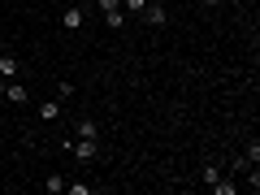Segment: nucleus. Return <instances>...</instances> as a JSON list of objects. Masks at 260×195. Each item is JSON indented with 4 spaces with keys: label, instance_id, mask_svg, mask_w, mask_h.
<instances>
[{
    "label": "nucleus",
    "instance_id": "1",
    "mask_svg": "<svg viewBox=\"0 0 260 195\" xmlns=\"http://www.w3.org/2000/svg\"><path fill=\"white\" fill-rule=\"evenodd\" d=\"M65 148L74 152V160H91L95 152H100V148H95V139H74V143H65Z\"/></svg>",
    "mask_w": 260,
    "mask_h": 195
},
{
    "label": "nucleus",
    "instance_id": "2",
    "mask_svg": "<svg viewBox=\"0 0 260 195\" xmlns=\"http://www.w3.org/2000/svg\"><path fill=\"white\" fill-rule=\"evenodd\" d=\"M0 95H5L9 104H26V100H30V91H26L22 83H5V87H0Z\"/></svg>",
    "mask_w": 260,
    "mask_h": 195
},
{
    "label": "nucleus",
    "instance_id": "3",
    "mask_svg": "<svg viewBox=\"0 0 260 195\" xmlns=\"http://www.w3.org/2000/svg\"><path fill=\"white\" fill-rule=\"evenodd\" d=\"M83 22H87V13H83V9H65V13H61V26H65V30H78Z\"/></svg>",
    "mask_w": 260,
    "mask_h": 195
},
{
    "label": "nucleus",
    "instance_id": "4",
    "mask_svg": "<svg viewBox=\"0 0 260 195\" xmlns=\"http://www.w3.org/2000/svg\"><path fill=\"white\" fill-rule=\"evenodd\" d=\"M143 18H148L152 26H165V22H169V13L160 9V5H143Z\"/></svg>",
    "mask_w": 260,
    "mask_h": 195
},
{
    "label": "nucleus",
    "instance_id": "5",
    "mask_svg": "<svg viewBox=\"0 0 260 195\" xmlns=\"http://www.w3.org/2000/svg\"><path fill=\"white\" fill-rule=\"evenodd\" d=\"M39 117H44V121H56V117H61V104H56V100H44V104H39Z\"/></svg>",
    "mask_w": 260,
    "mask_h": 195
},
{
    "label": "nucleus",
    "instance_id": "6",
    "mask_svg": "<svg viewBox=\"0 0 260 195\" xmlns=\"http://www.w3.org/2000/svg\"><path fill=\"white\" fill-rule=\"evenodd\" d=\"M0 78H18V61H13L9 52L0 56Z\"/></svg>",
    "mask_w": 260,
    "mask_h": 195
},
{
    "label": "nucleus",
    "instance_id": "7",
    "mask_svg": "<svg viewBox=\"0 0 260 195\" xmlns=\"http://www.w3.org/2000/svg\"><path fill=\"white\" fill-rule=\"evenodd\" d=\"M95 135H100V126H95L91 117H83V121H78V139H95Z\"/></svg>",
    "mask_w": 260,
    "mask_h": 195
},
{
    "label": "nucleus",
    "instance_id": "8",
    "mask_svg": "<svg viewBox=\"0 0 260 195\" xmlns=\"http://www.w3.org/2000/svg\"><path fill=\"white\" fill-rule=\"evenodd\" d=\"M121 22H126V18H121V9H109V13H104V26H113V30H117Z\"/></svg>",
    "mask_w": 260,
    "mask_h": 195
},
{
    "label": "nucleus",
    "instance_id": "9",
    "mask_svg": "<svg viewBox=\"0 0 260 195\" xmlns=\"http://www.w3.org/2000/svg\"><path fill=\"white\" fill-rule=\"evenodd\" d=\"M44 191H48V195H61V191H65V178H48Z\"/></svg>",
    "mask_w": 260,
    "mask_h": 195
},
{
    "label": "nucleus",
    "instance_id": "10",
    "mask_svg": "<svg viewBox=\"0 0 260 195\" xmlns=\"http://www.w3.org/2000/svg\"><path fill=\"white\" fill-rule=\"evenodd\" d=\"M213 191H217V195H234L239 186H234V182H225V178H217V182H213Z\"/></svg>",
    "mask_w": 260,
    "mask_h": 195
},
{
    "label": "nucleus",
    "instance_id": "11",
    "mask_svg": "<svg viewBox=\"0 0 260 195\" xmlns=\"http://www.w3.org/2000/svg\"><path fill=\"white\" fill-rule=\"evenodd\" d=\"M143 5L148 0H121V9H135V13H143Z\"/></svg>",
    "mask_w": 260,
    "mask_h": 195
},
{
    "label": "nucleus",
    "instance_id": "12",
    "mask_svg": "<svg viewBox=\"0 0 260 195\" xmlns=\"http://www.w3.org/2000/svg\"><path fill=\"white\" fill-rule=\"evenodd\" d=\"M109 9H121V0H100V13H109Z\"/></svg>",
    "mask_w": 260,
    "mask_h": 195
},
{
    "label": "nucleus",
    "instance_id": "13",
    "mask_svg": "<svg viewBox=\"0 0 260 195\" xmlns=\"http://www.w3.org/2000/svg\"><path fill=\"white\" fill-rule=\"evenodd\" d=\"M204 5H221V0H204Z\"/></svg>",
    "mask_w": 260,
    "mask_h": 195
}]
</instances>
